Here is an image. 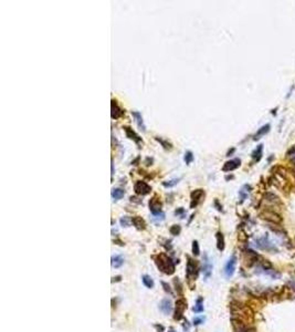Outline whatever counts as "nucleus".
Wrapping results in <instances>:
<instances>
[{
    "mask_svg": "<svg viewBox=\"0 0 295 332\" xmlns=\"http://www.w3.org/2000/svg\"><path fill=\"white\" fill-rule=\"evenodd\" d=\"M211 272H212V265L210 264L207 256H206L204 257V264L202 266V274H203V276L206 278H209L211 276Z\"/></svg>",
    "mask_w": 295,
    "mask_h": 332,
    "instance_id": "obj_15",
    "label": "nucleus"
},
{
    "mask_svg": "<svg viewBox=\"0 0 295 332\" xmlns=\"http://www.w3.org/2000/svg\"><path fill=\"white\" fill-rule=\"evenodd\" d=\"M214 205H216V206H217V209H218V211H221V206H219V204H218V200H214Z\"/></svg>",
    "mask_w": 295,
    "mask_h": 332,
    "instance_id": "obj_34",
    "label": "nucleus"
},
{
    "mask_svg": "<svg viewBox=\"0 0 295 332\" xmlns=\"http://www.w3.org/2000/svg\"><path fill=\"white\" fill-rule=\"evenodd\" d=\"M216 238H217V248L219 249L220 251H222L225 249V237L222 235L221 233H217L216 235Z\"/></svg>",
    "mask_w": 295,
    "mask_h": 332,
    "instance_id": "obj_18",
    "label": "nucleus"
},
{
    "mask_svg": "<svg viewBox=\"0 0 295 332\" xmlns=\"http://www.w3.org/2000/svg\"><path fill=\"white\" fill-rule=\"evenodd\" d=\"M187 309V302L184 299H179L176 301V308H175V320H180L184 316L185 310Z\"/></svg>",
    "mask_w": 295,
    "mask_h": 332,
    "instance_id": "obj_3",
    "label": "nucleus"
},
{
    "mask_svg": "<svg viewBox=\"0 0 295 332\" xmlns=\"http://www.w3.org/2000/svg\"><path fill=\"white\" fill-rule=\"evenodd\" d=\"M262 151H263V145H259V146L255 148V151H253L252 153V158L255 161V162H259L262 157Z\"/></svg>",
    "mask_w": 295,
    "mask_h": 332,
    "instance_id": "obj_19",
    "label": "nucleus"
},
{
    "mask_svg": "<svg viewBox=\"0 0 295 332\" xmlns=\"http://www.w3.org/2000/svg\"><path fill=\"white\" fill-rule=\"evenodd\" d=\"M204 196V193L202 189H196L191 193V203H190V207H196L198 204L201 202L202 197Z\"/></svg>",
    "mask_w": 295,
    "mask_h": 332,
    "instance_id": "obj_9",
    "label": "nucleus"
},
{
    "mask_svg": "<svg viewBox=\"0 0 295 332\" xmlns=\"http://www.w3.org/2000/svg\"><path fill=\"white\" fill-rule=\"evenodd\" d=\"M249 190H250V186L248 185H244L243 186L241 189H240L239 192V196H240V202L242 203L243 200L245 199V198L248 197V194H249Z\"/></svg>",
    "mask_w": 295,
    "mask_h": 332,
    "instance_id": "obj_21",
    "label": "nucleus"
},
{
    "mask_svg": "<svg viewBox=\"0 0 295 332\" xmlns=\"http://www.w3.org/2000/svg\"><path fill=\"white\" fill-rule=\"evenodd\" d=\"M111 195L115 200H119V199H122V198L124 197V195H125V192H124V189H122V188H113V189H112Z\"/></svg>",
    "mask_w": 295,
    "mask_h": 332,
    "instance_id": "obj_17",
    "label": "nucleus"
},
{
    "mask_svg": "<svg viewBox=\"0 0 295 332\" xmlns=\"http://www.w3.org/2000/svg\"><path fill=\"white\" fill-rule=\"evenodd\" d=\"M181 180V178H172V180H167V182H163V186L166 188H170V187H174L175 185H177L178 183H179V180Z\"/></svg>",
    "mask_w": 295,
    "mask_h": 332,
    "instance_id": "obj_24",
    "label": "nucleus"
},
{
    "mask_svg": "<svg viewBox=\"0 0 295 332\" xmlns=\"http://www.w3.org/2000/svg\"><path fill=\"white\" fill-rule=\"evenodd\" d=\"M187 277L188 279H194L197 275V264L192 260L191 258H188V262H187Z\"/></svg>",
    "mask_w": 295,
    "mask_h": 332,
    "instance_id": "obj_8",
    "label": "nucleus"
},
{
    "mask_svg": "<svg viewBox=\"0 0 295 332\" xmlns=\"http://www.w3.org/2000/svg\"><path fill=\"white\" fill-rule=\"evenodd\" d=\"M169 231H170V234L174 236H177V235H179L180 231H181V227H180L179 225H174L170 227V229H169Z\"/></svg>",
    "mask_w": 295,
    "mask_h": 332,
    "instance_id": "obj_26",
    "label": "nucleus"
},
{
    "mask_svg": "<svg viewBox=\"0 0 295 332\" xmlns=\"http://www.w3.org/2000/svg\"><path fill=\"white\" fill-rule=\"evenodd\" d=\"M141 280H143V284H145V287H147V288H153L154 287V280L151 279L150 276H148V275H144V276L141 277Z\"/></svg>",
    "mask_w": 295,
    "mask_h": 332,
    "instance_id": "obj_20",
    "label": "nucleus"
},
{
    "mask_svg": "<svg viewBox=\"0 0 295 332\" xmlns=\"http://www.w3.org/2000/svg\"><path fill=\"white\" fill-rule=\"evenodd\" d=\"M202 298H198L196 301V304H194V307L192 308V310H194V312H196V313H199V312H202L203 311V303H202Z\"/></svg>",
    "mask_w": 295,
    "mask_h": 332,
    "instance_id": "obj_22",
    "label": "nucleus"
},
{
    "mask_svg": "<svg viewBox=\"0 0 295 332\" xmlns=\"http://www.w3.org/2000/svg\"><path fill=\"white\" fill-rule=\"evenodd\" d=\"M149 209H150L153 215H158V214L163 213L162 211V203L159 198H157V196H154L149 200Z\"/></svg>",
    "mask_w": 295,
    "mask_h": 332,
    "instance_id": "obj_5",
    "label": "nucleus"
},
{
    "mask_svg": "<svg viewBox=\"0 0 295 332\" xmlns=\"http://www.w3.org/2000/svg\"><path fill=\"white\" fill-rule=\"evenodd\" d=\"M134 190H135V193H136L137 195L144 196V195H147V194L150 192L151 187L147 184L146 182L138 180V182H136L135 183V185H134Z\"/></svg>",
    "mask_w": 295,
    "mask_h": 332,
    "instance_id": "obj_2",
    "label": "nucleus"
},
{
    "mask_svg": "<svg viewBox=\"0 0 295 332\" xmlns=\"http://www.w3.org/2000/svg\"><path fill=\"white\" fill-rule=\"evenodd\" d=\"M156 141H158V142L163 145V147L166 148V150H170V148H172V144H170L169 142H167V141H164V139H160V137H156Z\"/></svg>",
    "mask_w": 295,
    "mask_h": 332,
    "instance_id": "obj_28",
    "label": "nucleus"
},
{
    "mask_svg": "<svg viewBox=\"0 0 295 332\" xmlns=\"http://www.w3.org/2000/svg\"><path fill=\"white\" fill-rule=\"evenodd\" d=\"M162 286L164 287V290H165V291L168 292L169 294H172V289H170V287H169L168 284H166V282L163 281V282H162Z\"/></svg>",
    "mask_w": 295,
    "mask_h": 332,
    "instance_id": "obj_32",
    "label": "nucleus"
},
{
    "mask_svg": "<svg viewBox=\"0 0 295 332\" xmlns=\"http://www.w3.org/2000/svg\"><path fill=\"white\" fill-rule=\"evenodd\" d=\"M123 114H124V110L118 107V104H117V102H116L115 100H112V103H111L112 119H115V120L119 119L121 116H123Z\"/></svg>",
    "mask_w": 295,
    "mask_h": 332,
    "instance_id": "obj_7",
    "label": "nucleus"
},
{
    "mask_svg": "<svg viewBox=\"0 0 295 332\" xmlns=\"http://www.w3.org/2000/svg\"><path fill=\"white\" fill-rule=\"evenodd\" d=\"M269 130H270V125H269V124H266V125H264V126H262V127H261V129L257 132V134L254 135V139H260V137L262 136V135H264L265 133L269 132Z\"/></svg>",
    "mask_w": 295,
    "mask_h": 332,
    "instance_id": "obj_23",
    "label": "nucleus"
},
{
    "mask_svg": "<svg viewBox=\"0 0 295 332\" xmlns=\"http://www.w3.org/2000/svg\"><path fill=\"white\" fill-rule=\"evenodd\" d=\"M124 131H125V133H126V136L128 137V139H133V141L136 143V144H141V143H143V139H141V137L139 136V135L137 134V133L135 132V131H134L132 127L124 126Z\"/></svg>",
    "mask_w": 295,
    "mask_h": 332,
    "instance_id": "obj_10",
    "label": "nucleus"
},
{
    "mask_svg": "<svg viewBox=\"0 0 295 332\" xmlns=\"http://www.w3.org/2000/svg\"><path fill=\"white\" fill-rule=\"evenodd\" d=\"M111 260H112L111 262H112V267H113V268H119V267H122L124 264V258H123V256H121V255L113 256Z\"/></svg>",
    "mask_w": 295,
    "mask_h": 332,
    "instance_id": "obj_16",
    "label": "nucleus"
},
{
    "mask_svg": "<svg viewBox=\"0 0 295 332\" xmlns=\"http://www.w3.org/2000/svg\"><path fill=\"white\" fill-rule=\"evenodd\" d=\"M184 160H185V162H186V164H190V163L194 161V154H192V152L187 151V152L185 153Z\"/></svg>",
    "mask_w": 295,
    "mask_h": 332,
    "instance_id": "obj_27",
    "label": "nucleus"
},
{
    "mask_svg": "<svg viewBox=\"0 0 295 332\" xmlns=\"http://www.w3.org/2000/svg\"><path fill=\"white\" fill-rule=\"evenodd\" d=\"M262 218H264V219H266V221H269L270 223H273V224H280L282 221V218H281V216L279 214L271 211H267L265 213H263Z\"/></svg>",
    "mask_w": 295,
    "mask_h": 332,
    "instance_id": "obj_6",
    "label": "nucleus"
},
{
    "mask_svg": "<svg viewBox=\"0 0 295 332\" xmlns=\"http://www.w3.org/2000/svg\"><path fill=\"white\" fill-rule=\"evenodd\" d=\"M192 254H194V256H198V255L200 254L199 243H198L197 240H194V243H192Z\"/></svg>",
    "mask_w": 295,
    "mask_h": 332,
    "instance_id": "obj_29",
    "label": "nucleus"
},
{
    "mask_svg": "<svg viewBox=\"0 0 295 332\" xmlns=\"http://www.w3.org/2000/svg\"><path fill=\"white\" fill-rule=\"evenodd\" d=\"M119 223H121V225L123 226V227H129L132 224V218L127 217V216H124V217L121 218Z\"/></svg>",
    "mask_w": 295,
    "mask_h": 332,
    "instance_id": "obj_25",
    "label": "nucleus"
},
{
    "mask_svg": "<svg viewBox=\"0 0 295 332\" xmlns=\"http://www.w3.org/2000/svg\"><path fill=\"white\" fill-rule=\"evenodd\" d=\"M204 322V317H196L192 320V325H199Z\"/></svg>",
    "mask_w": 295,
    "mask_h": 332,
    "instance_id": "obj_30",
    "label": "nucleus"
},
{
    "mask_svg": "<svg viewBox=\"0 0 295 332\" xmlns=\"http://www.w3.org/2000/svg\"><path fill=\"white\" fill-rule=\"evenodd\" d=\"M132 223H133V225L135 226V228L138 229V230H144V229L146 228V223H145L144 219H143L141 217H139V216H134V217H132Z\"/></svg>",
    "mask_w": 295,
    "mask_h": 332,
    "instance_id": "obj_14",
    "label": "nucleus"
},
{
    "mask_svg": "<svg viewBox=\"0 0 295 332\" xmlns=\"http://www.w3.org/2000/svg\"><path fill=\"white\" fill-rule=\"evenodd\" d=\"M167 332H177V331H176L175 329H172V328H169L168 331H167Z\"/></svg>",
    "mask_w": 295,
    "mask_h": 332,
    "instance_id": "obj_36",
    "label": "nucleus"
},
{
    "mask_svg": "<svg viewBox=\"0 0 295 332\" xmlns=\"http://www.w3.org/2000/svg\"><path fill=\"white\" fill-rule=\"evenodd\" d=\"M185 213V209L184 208H179V209H176V211H175V215H181V214Z\"/></svg>",
    "mask_w": 295,
    "mask_h": 332,
    "instance_id": "obj_33",
    "label": "nucleus"
},
{
    "mask_svg": "<svg viewBox=\"0 0 295 332\" xmlns=\"http://www.w3.org/2000/svg\"><path fill=\"white\" fill-rule=\"evenodd\" d=\"M132 115H133L134 120H135V122H136L138 129L141 130V131H143V132H146V125H145L144 120H143V116H141V113H139L138 111H132Z\"/></svg>",
    "mask_w": 295,
    "mask_h": 332,
    "instance_id": "obj_13",
    "label": "nucleus"
},
{
    "mask_svg": "<svg viewBox=\"0 0 295 332\" xmlns=\"http://www.w3.org/2000/svg\"><path fill=\"white\" fill-rule=\"evenodd\" d=\"M159 309H160V311H162L163 313L166 314V316L172 313V301H170L169 299H163L162 301H160V303H159Z\"/></svg>",
    "mask_w": 295,
    "mask_h": 332,
    "instance_id": "obj_12",
    "label": "nucleus"
},
{
    "mask_svg": "<svg viewBox=\"0 0 295 332\" xmlns=\"http://www.w3.org/2000/svg\"><path fill=\"white\" fill-rule=\"evenodd\" d=\"M155 262L159 270H162L166 275H172L175 272V265L172 260L169 258L167 255L159 254L158 256L155 257Z\"/></svg>",
    "mask_w": 295,
    "mask_h": 332,
    "instance_id": "obj_1",
    "label": "nucleus"
},
{
    "mask_svg": "<svg viewBox=\"0 0 295 332\" xmlns=\"http://www.w3.org/2000/svg\"><path fill=\"white\" fill-rule=\"evenodd\" d=\"M164 219H165L164 213H160V214H158V215H154V217H153V221H164Z\"/></svg>",
    "mask_w": 295,
    "mask_h": 332,
    "instance_id": "obj_31",
    "label": "nucleus"
},
{
    "mask_svg": "<svg viewBox=\"0 0 295 332\" xmlns=\"http://www.w3.org/2000/svg\"><path fill=\"white\" fill-rule=\"evenodd\" d=\"M235 266H237V257H235V255H233V256H231V258L228 260V262L225 266V275L228 277V278L233 276L235 270Z\"/></svg>",
    "mask_w": 295,
    "mask_h": 332,
    "instance_id": "obj_4",
    "label": "nucleus"
},
{
    "mask_svg": "<svg viewBox=\"0 0 295 332\" xmlns=\"http://www.w3.org/2000/svg\"><path fill=\"white\" fill-rule=\"evenodd\" d=\"M241 164V161L239 158H233V160H230L228 162L225 163L223 167H222V171L223 172H230V171H235V168H238Z\"/></svg>",
    "mask_w": 295,
    "mask_h": 332,
    "instance_id": "obj_11",
    "label": "nucleus"
},
{
    "mask_svg": "<svg viewBox=\"0 0 295 332\" xmlns=\"http://www.w3.org/2000/svg\"><path fill=\"white\" fill-rule=\"evenodd\" d=\"M114 175V164H113V161H112V176Z\"/></svg>",
    "mask_w": 295,
    "mask_h": 332,
    "instance_id": "obj_35",
    "label": "nucleus"
}]
</instances>
